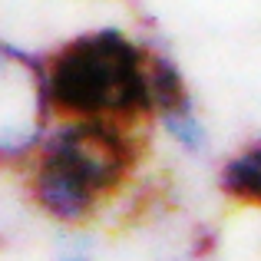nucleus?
<instances>
[{"label":"nucleus","mask_w":261,"mask_h":261,"mask_svg":"<svg viewBox=\"0 0 261 261\" xmlns=\"http://www.w3.org/2000/svg\"><path fill=\"white\" fill-rule=\"evenodd\" d=\"M73 261H83V258H73Z\"/></svg>","instance_id":"nucleus-6"},{"label":"nucleus","mask_w":261,"mask_h":261,"mask_svg":"<svg viewBox=\"0 0 261 261\" xmlns=\"http://www.w3.org/2000/svg\"><path fill=\"white\" fill-rule=\"evenodd\" d=\"M149 99H152V109L159 113V119L166 122L169 133L185 149L195 152L202 146L205 133H202V122H198L192 93L185 86L178 66L166 53H152V50H149Z\"/></svg>","instance_id":"nucleus-4"},{"label":"nucleus","mask_w":261,"mask_h":261,"mask_svg":"<svg viewBox=\"0 0 261 261\" xmlns=\"http://www.w3.org/2000/svg\"><path fill=\"white\" fill-rule=\"evenodd\" d=\"M50 109L70 119L126 122L152 113L149 50L116 27L86 30L66 40L43 63Z\"/></svg>","instance_id":"nucleus-1"},{"label":"nucleus","mask_w":261,"mask_h":261,"mask_svg":"<svg viewBox=\"0 0 261 261\" xmlns=\"http://www.w3.org/2000/svg\"><path fill=\"white\" fill-rule=\"evenodd\" d=\"M46 113L43 63L0 40V166L37 146Z\"/></svg>","instance_id":"nucleus-3"},{"label":"nucleus","mask_w":261,"mask_h":261,"mask_svg":"<svg viewBox=\"0 0 261 261\" xmlns=\"http://www.w3.org/2000/svg\"><path fill=\"white\" fill-rule=\"evenodd\" d=\"M222 192L242 205H261V142L225 162Z\"/></svg>","instance_id":"nucleus-5"},{"label":"nucleus","mask_w":261,"mask_h":261,"mask_svg":"<svg viewBox=\"0 0 261 261\" xmlns=\"http://www.w3.org/2000/svg\"><path fill=\"white\" fill-rule=\"evenodd\" d=\"M136 166V142L119 122L76 119L60 129L33 169V198L60 222H86Z\"/></svg>","instance_id":"nucleus-2"}]
</instances>
